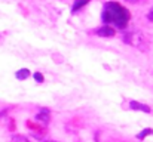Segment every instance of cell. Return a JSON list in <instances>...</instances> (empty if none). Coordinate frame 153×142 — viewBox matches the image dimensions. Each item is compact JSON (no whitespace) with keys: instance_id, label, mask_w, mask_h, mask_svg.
Segmentation results:
<instances>
[{"instance_id":"cell-4","label":"cell","mask_w":153,"mask_h":142,"mask_svg":"<svg viewBox=\"0 0 153 142\" xmlns=\"http://www.w3.org/2000/svg\"><path fill=\"white\" fill-rule=\"evenodd\" d=\"M36 120L40 121V123H43V124H48V123H49V110L42 108V110L39 111V114L36 116Z\"/></svg>"},{"instance_id":"cell-6","label":"cell","mask_w":153,"mask_h":142,"mask_svg":"<svg viewBox=\"0 0 153 142\" xmlns=\"http://www.w3.org/2000/svg\"><path fill=\"white\" fill-rule=\"evenodd\" d=\"M89 3V0H74V3H73V7H71V12L73 13H76L79 9H82L85 4H88Z\"/></svg>"},{"instance_id":"cell-5","label":"cell","mask_w":153,"mask_h":142,"mask_svg":"<svg viewBox=\"0 0 153 142\" xmlns=\"http://www.w3.org/2000/svg\"><path fill=\"white\" fill-rule=\"evenodd\" d=\"M30 74H31V71H30L28 68H21V70H18V71L15 73V77H16L18 80H25V79L30 77Z\"/></svg>"},{"instance_id":"cell-7","label":"cell","mask_w":153,"mask_h":142,"mask_svg":"<svg viewBox=\"0 0 153 142\" xmlns=\"http://www.w3.org/2000/svg\"><path fill=\"white\" fill-rule=\"evenodd\" d=\"M147 135H153V129H144L143 132H140L138 135H137V139H140V141H143Z\"/></svg>"},{"instance_id":"cell-9","label":"cell","mask_w":153,"mask_h":142,"mask_svg":"<svg viewBox=\"0 0 153 142\" xmlns=\"http://www.w3.org/2000/svg\"><path fill=\"white\" fill-rule=\"evenodd\" d=\"M33 77H34V80H36L37 83H43V74H42V73H34Z\"/></svg>"},{"instance_id":"cell-2","label":"cell","mask_w":153,"mask_h":142,"mask_svg":"<svg viewBox=\"0 0 153 142\" xmlns=\"http://www.w3.org/2000/svg\"><path fill=\"white\" fill-rule=\"evenodd\" d=\"M97 36L100 37H113L114 36V28L110 25H102L100 28H97Z\"/></svg>"},{"instance_id":"cell-8","label":"cell","mask_w":153,"mask_h":142,"mask_svg":"<svg viewBox=\"0 0 153 142\" xmlns=\"http://www.w3.org/2000/svg\"><path fill=\"white\" fill-rule=\"evenodd\" d=\"M10 142H30V141L25 136H22V135H15V136H12Z\"/></svg>"},{"instance_id":"cell-10","label":"cell","mask_w":153,"mask_h":142,"mask_svg":"<svg viewBox=\"0 0 153 142\" xmlns=\"http://www.w3.org/2000/svg\"><path fill=\"white\" fill-rule=\"evenodd\" d=\"M147 18H149L150 21H153V10H152V12H150V13H149V15H147Z\"/></svg>"},{"instance_id":"cell-11","label":"cell","mask_w":153,"mask_h":142,"mask_svg":"<svg viewBox=\"0 0 153 142\" xmlns=\"http://www.w3.org/2000/svg\"><path fill=\"white\" fill-rule=\"evenodd\" d=\"M128 1H132V3H135V1H137V0H128Z\"/></svg>"},{"instance_id":"cell-3","label":"cell","mask_w":153,"mask_h":142,"mask_svg":"<svg viewBox=\"0 0 153 142\" xmlns=\"http://www.w3.org/2000/svg\"><path fill=\"white\" fill-rule=\"evenodd\" d=\"M129 108H131V110H135V111L150 113V107H149V105L141 104V102H137V101H131V102H129Z\"/></svg>"},{"instance_id":"cell-1","label":"cell","mask_w":153,"mask_h":142,"mask_svg":"<svg viewBox=\"0 0 153 142\" xmlns=\"http://www.w3.org/2000/svg\"><path fill=\"white\" fill-rule=\"evenodd\" d=\"M101 18L104 24H113L116 28L123 30V28H126V24H128L131 15H129V10L125 9L122 4H119L116 1H108L104 4Z\"/></svg>"}]
</instances>
